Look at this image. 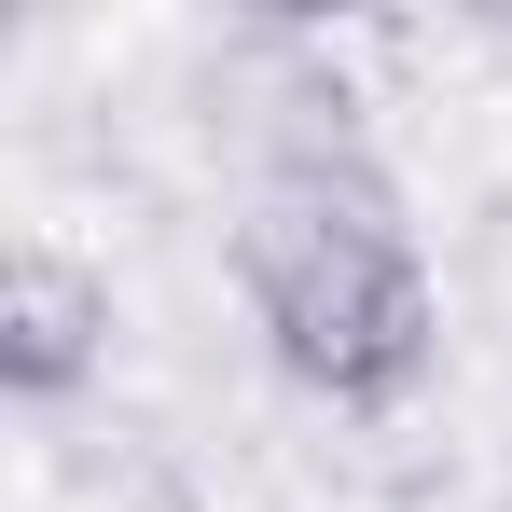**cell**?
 Segmentation results:
<instances>
[{"mask_svg": "<svg viewBox=\"0 0 512 512\" xmlns=\"http://www.w3.org/2000/svg\"><path fill=\"white\" fill-rule=\"evenodd\" d=\"M236 291H250L263 360L333 402V416H388L429 388V346H443V291H429L416 208L402 180L374 167L360 139H305V153H263L250 208H236Z\"/></svg>", "mask_w": 512, "mask_h": 512, "instance_id": "1", "label": "cell"}, {"mask_svg": "<svg viewBox=\"0 0 512 512\" xmlns=\"http://www.w3.org/2000/svg\"><path fill=\"white\" fill-rule=\"evenodd\" d=\"M97 374H111V277L28 236L14 277H0V388H14V416H70Z\"/></svg>", "mask_w": 512, "mask_h": 512, "instance_id": "2", "label": "cell"}]
</instances>
